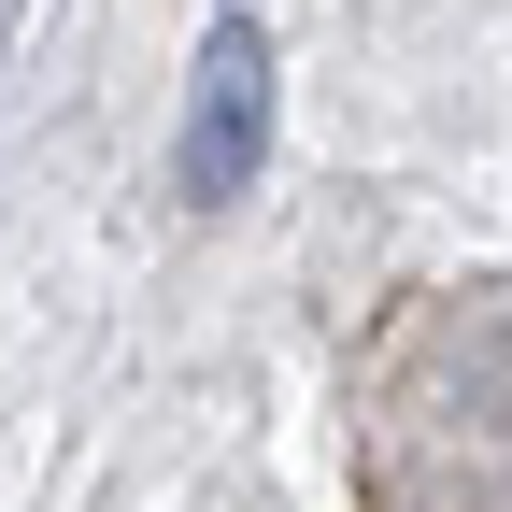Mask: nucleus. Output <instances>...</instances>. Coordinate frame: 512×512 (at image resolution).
Masks as SVG:
<instances>
[{
  "label": "nucleus",
  "mask_w": 512,
  "mask_h": 512,
  "mask_svg": "<svg viewBox=\"0 0 512 512\" xmlns=\"http://www.w3.org/2000/svg\"><path fill=\"white\" fill-rule=\"evenodd\" d=\"M256 157H271V43H256L242 15L200 43V86H185V200H242V185H256Z\"/></svg>",
  "instance_id": "nucleus-1"
}]
</instances>
